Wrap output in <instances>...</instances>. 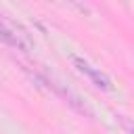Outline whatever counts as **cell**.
Listing matches in <instances>:
<instances>
[{
  "instance_id": "1",
  "label": "cell",
  "mask_w": 134,
  "mask_h": 134,
  "mask_svg": "<svg viewBox=\"0 0 134 134\" xmlns=\"http://www.w3.org/2000/svg\"><path fill=\"white\" fill-rule=\"evenodd\" d=\"M0 42L13 46L17 50H23V52H29L34 48V42H31L29 34L21 25H17L15 21L6 19L4 15H0Z\"/></svg>"
},
{
  "instance_id": "2",
  "label": "cell",
  "mask_w": 134,
  "mask_h": 134,
  "mask_svg": "<svg viewBox=\"0 0 134 134\" xmlns=\"http://www.w3.org/2000/svg\"><path fill=\"white\" fill-rule=\"evenodd\" d=\"M71 63H73V67H75L80 73H84L96 88H100V90H111V80L107 77V73H103L100 69L92 67L86 59H82V57H71Z\"/></svg>"
},
{
  "instance_id": "3",
  "label": "cell",
  "mask_w": 134,
  "mask_h": 134,
  "mask_svg": "<svg viewBox=\"0 0 134 134\" xmlns=\"http://www.w3.org/2000/svg\"><path fill=\"white\" fill-rule=\"evenodd\" d=\"M50 2H54L59 6H65V8H71L80 15H90V6L84 0H50Z\"/></svg>"
}]
</instances>
